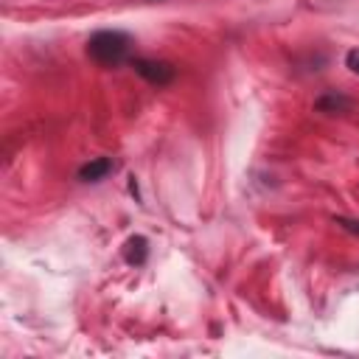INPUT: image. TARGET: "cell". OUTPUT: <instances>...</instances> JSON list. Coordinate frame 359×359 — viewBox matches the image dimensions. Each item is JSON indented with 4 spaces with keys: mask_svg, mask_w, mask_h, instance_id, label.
<instances>
[{
    "mask_svg": "<svg viewBox=\"0 0 359 359\" xmlns=\"http://www.w3.org/2000/svg\"><path fill=\"white\" fill-rule=\"evenodd\" d=\"M129 48H132L129 34L112 31V28L95 31V34L87 39V53H90V59H95L98 65H107V67L121 65V62L129 56Z\"/></svg>",
    "mask_w": 359,
    "mask_h": 359,
    "instance_id": "cell-1",
    "label": "cell"
},
{
    "mask_svg": "<svg viewBox=\"0 0 359 359\" xmlns=\"http://www.w3.org/2000/svg\"><path fill=\"white\" fill-rule=\"evenodd\" d=\"M129 65H132V70L143 81H149L154 87H165V84L174 81V67L168 62H160V59H132Z\"/></svg>",
    "mask_w": 359,
    "mask_h": 359,
    "instance_id": "cell-2",
    "label": "cell"
},
{
    "mask_svg": "<svg viewBox=\"0 0 359 359\" xmlns=\"http://www.w3.org/2000/svg\"><path fill=\"white\" fill-rule=\"evenodd\" d=\"M109 171H112V160H109V157H95V160H90V163H84V165L79 168V180H81V182H98V180H104Z\"/></svg>",
    "mask_w": 359,
    "mask_h": 359,
    "instance_id": "cell-3",
    "label": "cell"
},
{
    "mask_svg": "<svg viewBox=\"0 0 359 359\" xmlns=\"http://www.w3.org/2000/svg\"><path fill=\"white\" fill-rule=\"evenodd\" d=\"M123 258H126V264H132V266L146 264V258H149V241H146L143 236L126 238V244H123Z\"/></svg>",
    "mask_w": 359,
    "mask_h": 359,
    "instance_id": "cell-4",
    "label": "cell"
},
{
    "mask_svg": "<svg viewBox=\"0 0 359 359\" xmlns=\"http://www.w3.org/2000/svg\"><path fill=\"white\" fill-rule=\"evenodd\" d=\"M317 112H348L351 109V98H345L342 93H325L314 101Z\"/></svg>",
    "mask_w": 359,
    "mask_h": 359,
    "instance_id": "cell-5",
    "label": "cell"
},
{
    "mask_svg": "<svg viewBox=\"0 0 359 359\" xmlns=\"http://www.w3.org/2000/svg\"><path fill=\"white\" fill-rule=\"evenodd\" d=\"M334 224L345 227L348 233H356L359 236V219H345V216H334Z\"/></svg>",
    "mask_w": 359,
    "mask_h": 359,
    "instance_id": "cell-6",
    "label": "cell"
},
{
    "mask_svg": "<svg viewBox=\"0 0 359 359\" xmlns=\"http://www.w3.org/2000/svg\"><path fill=\"white\" fill-rule=\"evenodd\" d=\"M345 65H348V70H351V73H356V76H359V48H353V50H348V53H345Z\"/></svg>",
    "mask_w": 359,
    "mask_h": 359,
    "instance_id": "cell-7",
    "label": "cell"
}]
</instances>
